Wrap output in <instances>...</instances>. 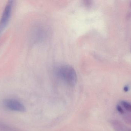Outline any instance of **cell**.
I'll list each match as a JSON object with an SVG mask.
<instances>
[{"instance_id": "cell-1", "label": "cell", "mask_w": 131, "mask_h": 131, "mask_svg": "<svg viewBox=\"0 0 131 131\" xmlns=\"http://www.w3.org/2000/svg\"><path fill=\"white\" fill-rule=\"evenodd\" d=\"M58 77L70 87H74L77 82L76 72L71 66L68 65H62L58 66L54 70Z\"/></svg>"}, {"instance_id": "cell-2", "label": "cell", "mask_w": 131, "mask_h": 131, "mask_svg": "<svg viewBox=\"0 0 131 131\" xmlns=\"http://www.w3.org/2000/svg\"><path fill=\"white\" fill-rule=\"evenodd\" d=\"M3 104L7 108L10 110L20 112H24L26 111L24 105L15 99H5L3 101Z\"/></svg>"}, {"instance_id": "cell-3", "label": "cell", "mask_w": 131, "mask_h": 131, "mask_svg": "<svg viewBox=\"0 0 131 131\" xmlns=\"http://www.w3.org/2000/svg\"><path fill=\"white\" fill-rule=\"evenodd\" d=\"M12 6L13 1H9L5 8L0 21V32L5 27L9 21L11 15Z\"/></svg>"}, {"instance_id": "cell-4", "label": "cell", "mask_w": 131, "mask_h": 131, "mask_svg": "<svg viewBox=\"0 0 131 131\" xmlns=\"http://www.w3.org/2000/svg\"><path fill=\"white\" fill-rule=\"evenodd\" d=\"M111 124L115 131H128L129 128L118 120H112Z\"/></svg>"}, {"instance_id": "cell-5", "label": "cell", "mask_w": 131, "mask_h": 131, "mask_svg": "<svg viewBox=\"0 0 131 131\" xmlns=\"http://www.w3.org/2000/svg\"><path fill=\"white\" fill-rule=\"evenodd\" d=\"M121 106L128 112L131 113V104L126 101L122 100L121 102Z\"/></svg>"}, {"instance_id": "cell-6", "label": "cell", "mask_w": 131, "mask_h": 131, "mask_svg": "<svg viewBox=\"0 0 131 131\" xmlns=\"http://www.w3.org/2000/svg\"><path fill=\"white\" fill-rule=\"evenodd\" d=\"M123 120L128 124L131 125V113L128 112L125 114L123 116Z\"/></svg>"}, {"instance_id": "cell-7", "label": "cell", "mask_w": 131, "mask_h": 131, "mask_svg": "<svg viewBox=\"0 0 131 131\" xmlns=\"http://www.w3.org/2000/svg\"><path fill=\"white\" fill-rule=\"evenodd\" d=\"M116 110L121 115H124L125 114L124 110L123 108L121 107V106L119 105H118L116 106Z\"/></svg>"}, {"instance_id": "cell-8", "label": "cell", "mask_w": 131, "mask_h": 131, "mask_svg": "<svg viewBox=\"0 0 131 131\" xmlns=\"http://www.w3.org/2000/svg\"><path fill=\"white\" fill-rule=\"evenodd\" d=\"M129 87L128 86H125L124 88V90L125 92H127L129 91Z\"/></svg>"}, {"instance_id": "cell-9", "label": "cell", "mask_w": 131, "mask_h": 131, "mask_svg": "<svg viewBox=\"0 0 131 131\" xmlns=\"http://www.w3.org/2000/svg\"><path fill=\"white\" fill-rule=\"evenodd\" d=\"M127 19H129L131 18V11L128 12L127 14V17H126Z\"/></svg>"}, {"instance_id": "cell-10", "label": "cell", "mask_w": 131, "mask_h": 131, "mask_svg": "<svg viewBox=\"0 0 131 131\" xmlns=\"http://www.w3.org/2000/svg\"><path fill=\"white\" fill-rule=\"evenodd\" d=\"M128 131H131V129L130 128H128Z\"/></svg>"}, {"instance_id": "cell-11", "label": "cell", "mask_w": 131, "mask_h": 131, "mask_svg": "<svg viewBox=\"0 0 131 131\" xmlns=\"http://www.w3.org/2000/svg\"><path fill=\"white\" fill-rule=\"evenodd\" d=\"M130 7H131V2L130 3Z\"/></svg>"}]
</instances>
